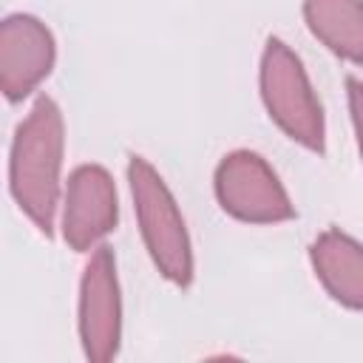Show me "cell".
Masks as SVG:
<instances>
[{"label": "cell", "instance_id": "obj_1", "mask_svg": "<svg viewBox=\"0 0 363 363\" xmlns=\"http://www.w3.org/2000/svg\"><path fill=\"white\" fill-rule=\"evenodd\" d=\"M65 119L48 94H40L20 119L9 147V193L20 213L45 235H54L62 201Z\"/></svg>", "mask_w": 363, "mask_h": 363}, {"label": "cell", "instance_id": "obj_2", "mask_svg": "<svg viewBox=\"0 0 363 363\" xmlns=\"http://www.w3.org/2000/svg\"><path fill=\"white\" fill-rule=\"evenodd\" d=\"M128 187L136 227L156 272L167 284L187 289L196 278V258L190 230L173 190L167 187L162 173L136 153L128 159Z\"/></svg>", "mask_w": 363, "mask_h": 363}, {"label": "cell", "instance_id": "obj_3", "mask_svg": "<svg viewBox=\"0 0 363 363\" xmlns=\"http://www.w3.org/2000/svg\"><path fill=\"white\" fill-rule=\"evenodd\" d=\"M258 94L267 116L286 139L318 156L326 150L323 105L301 57L281 37H267L264 43L258 62Z\"/></svg>", "mask_w": 363, "mask_h": 363}, {"label": "cell", "instance_id": "obj_4", "mask_svg": "<svg viewBox=\"0 0 363 363\" xmlns=\"http://www.w3.org/2000/svg\"><path fill=\"white\" fill-rule=\"evenodd\" d=\"M218 207L244 224H281L295 218V204L275 167L255 150L238 147L218 159L213 170Z\"/></svg>", "mask_w": 363, "mask_h": 363}, {"label": "cell", "instance_id": "obj_5", "mask_svg": "<svg viewBox=\"0 0 363 363\" xmlns=\"http://www.w3.org/2000/svg\"><path fill=\"white\" fill-rule=\"evenodd\" d=\"M77 332L82 354L91 363H108L122 346V286L116 255L108 244L91 250L77 298Z\"/></svg>", "mask_w": 363, "mask_h": 363}, {"label": "cell", "instance_id": "obj_6", "mask_svg": "<svg viewBox=\"0 0 363 363\" xmlns=\"http://www.w3.org/2000/svg\"><path fill=\"white\" fill-rule=\"evenodd\" d=\"M119 224V193L108 167L96 162L77 164L62 187L60 233L68 250L91 252Z\"/></svg>", "mask_w": 363, "mask_h": 363}, {"label": "cell", "instance_id": "obj_7", "mask_svg": "<svg viewBox=\"0 0 363 363\" xmlns=\"http://www.w3.org/2000/svg\"><path fill=\"white\" fill-rule=\"evenodd\" d=\"M54 31L34 14L14 11L0 23V91L17 105L28 99L54 71Z\"/></svg>", "mask_w": 363, "mask_h": 363}, {"label": "cell", "instance_id": "obj_8", "mask_svg": "<svg viewBox=\"0 0 363 363\" xmlns=\"http://www.w3.org/2000/svg\"><path fill=\"white\" fill-rule=\"evenodd\" d=\"M309 264L323 292L354 312H363V244L349 233L329 227L309 244Z\"/></svg>", "mask_w": 363, "mask_h": 363}, {"label": "cell", "instance_id": "obj_9", "mask_svg": "<svg viewBox=\"0 0 363 363\" xmlns=\"http://www.w3.org/2000/svg\"><path fill=\"white\" fill-rule=\"evenodd\" d=\"M309 34L337 60L363 65V0H303Z\"/></svg>", "mask_w": 363, "mask_h": 363}, {"label": "cell", "instance_id": "obj_10", "mask_svg": "<svg viewBox=\"0 0 363 363\" xmlns=\"http://www.w3.org/2000/svg\"><path fill=\"white\" fill-rule=\"evenodd\" d=\"M346 102H349V116L354 128V142H357L360 162H363V79L346 77Z\"/></svg>", "mask_w": 363, "mask_h": 363}]
</instances>
